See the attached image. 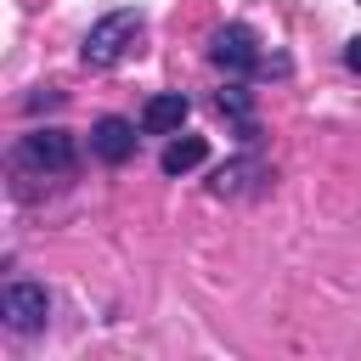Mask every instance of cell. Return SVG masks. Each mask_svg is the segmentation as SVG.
Here are the masks:
<instances>
[{
    "mask_svg": "<svg viewBox=\"0 0 361 361\" xmlns=\"http://www.w3.org/2000/svg\"><path fill=\"white\" fill-rule=\"evenodd\" d=\"M6 169H11V192H17V197H39V186L68 180V175L79 169V141H73L68 130H56V124H51V130H28V135L11 141Z\"/></svg>",
    "mask_w": 361,
    "mask_h": 361,
    "instance_id": "6da1fadb",
    "label": "cell"
},
{
    "mask_svg": "<svg viewBox=\"0 0 361 361\" xmlns=\"http://www.w3.org/2000/svg\"><path fill=\"white\" fill-rule=\"evenodd\" d=\"M141 28H147V17H141L135 6H118V11L96 17V23L85 28V39H79V62L96 68V73H102V68H118V62L135 51Z\"/></svg>",
    "mask_w": 361,
    "mask_h": 361,
    "instance_id": "7a4b0ae2",
    "label": "cell"
},
{
    "mask_svg": "<svg viewBox=\"0 0 361 361\" xmlns=\"http://www.w3.org/2000/svg\"><path fill=\"white\" fill-rule=\"evenodd\" d=\"M209 62L226 73V79H254V73H288V56H265L259 34L248 23H226L214 28L209 39Z\"/></svg>",
    "mask_w": 361,
    "mask_h": 361,
    "instance_id": "3957f363",
    "label": "cell"
},
{
    "mask_svg": "<svg viewBox=\"0 0 361 361\" xmlns=\"http://www.w3.org/2000/svg\"><path fill=\"white\" fill-rule=\"evenodd\" d=\"M0 322H6L11 333H23V338L39 333V327L51 322V293H45L39 282H23V276L6 282V288H0Z\"/></svg>",
    "mask_w": 361,
    "mask_h": 361,
    "instance_id": "277c9868",
    "label": "cell"
},
{
    "mask_svg": "<svg viewBox=\"0 0 361 361\" xmlns=\"http://www.w3.org/2000/svg\"><path fill=\"white\" fill-rule=\"evenodd\" d=\"M141 124H130V118H118V113H102L96 124H90V158L96 164H130L135 158V135Z\"/></svg>",
    "mask_w": 361,
    "mask_h": 361,
    "instance_id": "5b68a950",
    "label": "cell"
},
{
    "mask_svg": "<svg viewBox=\"0 0 361 361\" xmlns=\"http://www.w3.org/2000/svg\"><path fill=\"white\" fill-rule=\"evenodd\" d=\"M265 180H271V169H265V158L248 147V152H237L231 164H220V169H214L209 192H214V197H254Z\"/></svg>",
    "mask_w": 361,
    "mask_h": 361,
    "instance_id": "8992f818",
    "label": "cell"
},
{
    "mask_svg": "<svg viewBox=\"0 0 361 361\" xmlns=\"http://www.w3.org/2000/svg\"><path fill=\"white\" fill-rule=\"evenodd\" d=\"M192 118V96L186 90H158L141 102V135H180V124Z\"/></svg>",
    "mask_w": 361,
    "mask_h": 361,
    "instance_id": "52a82bcc",
    "label": "cell"
},
{
    "mask_svg": "<svg viewBox=\"0 0 361 361\" xmlns=\"http://www.w3.org/2000/svg\"><path fill=\"white\" fill-rule=\"evenodd\" d=\"M214 107L243 130V141H254L259 130H254V90H248V79H226L220 90H214Z\"/></svg>",
    "mask_w": 361,
    "mask_h": 361,
    "instance_id": "ba28073f",
    "label": "cell"
},
{
    "mask_svg": "<svg viewBox=\"0 0 361 361\" xmlns=\"http://www.w3.org/2000/svg\"><path fill=\"white\" fill-rule=\"evenodd\" d=\"M203 158H209V141H203V135H169L164 152H158V169H164V175H186V169H197Z\"/></svg>",
    "mask_w": 361,
    "mask_h": 361,
    "instance_id": "9c48e42d",
    "label": "cell"
},
{
    "mask_svg": "<svg viewBox=\"0 0 361 361\" xmlns=\"http://www.w3.org/2000/svg\"><path fill=\"white\" fill-rule=\"evenodd\" d=\"M23 107H28V113H51V107H62V90H56V85H39Z\"/></svg>",
    "mask_w": 361,
    "mask_h": 361,
    "instance_id": "30bf717a",
    "label": "cell"
},
{
    "mask_svg": "<svg viewBox=\"0 0 361 361\" xmlns=\"http://www.w3.org/2000/svg\"><path fill=\"white\" fill-rule=\"evenodd\" d=\"M344 68H350V73H361V34H355V39H344Z\"/></svg>",
    "mask_w": 361,
    "mask_h": 361,
    "instance_id": "8fae6325",
    "label": "cell"
}]
</instances>
